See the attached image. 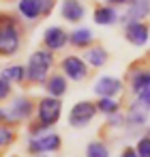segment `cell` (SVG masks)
<instances>
[{
  "instance_id": "obj_15",
  "label": "cell",
  "mask_w": 150,
  "mask_h": 157,
  "mask_svg": "<svg viewBox=\"0 0 150 157\" xmlns=\"http://www.w3.org/2000/svg\"><path fill=\"white\" fill-rule=\"evenodd\" d=\"M146 121H148L146 108H144L139 101H135V103L129 108V112H126V123H131V125H144Z\"/></svg>"
},
{
  "instance_id": "obj_6",
  "label": "cell",
  "mask_w": 150,
  "mask_h": 157,
  "mask_svg": "<svg viewBox=\"0 0 150 157\" xmlns=\"http://www.w3.org/2000/svg\"><path fill=\"white\" fill-rule=\"evenodd\" d=\"M62 71L69 80H75V82H82L86 75H88V65L84 58L79 56H67L62 60Z\"/></svg>"
},
{
  "instance_id": "obj_25",
  "label": "cell",
  "mask_w": 150,
  "mask_h": 157,
  "mask_svg": "<svg viewBox=\"0 0 150 157\" xmlns=\"http://www.w3.org/2000/svg\"><path fill=\"white\" fill-rule=\"evenodd\" d=\"M9 95H11V82H7L0 75V99H7Z\"/></svg>"
},
{
  "instance_id": "obj_18",
  "label": "cell",
  "mask_w": 150,
  "mask_h": 157,
  "mask_svg": "<svg viewBox=\"0 0 150 157\" xmlns=\"http://www.w3.org/2000/svg\"><path fill=\"white\" fill-rule=\"evenodd\" d=\"M2 75L7 82H24L26 80V69L22 67V65H11V67H7V69H2Z\"/></svg>"
},
{
  "instance_id": "obj_11",
  "label": "cell",
  "mask_w": 150,
  "mask_h": 157,
  "mask_svg": "<svg viewBox=\"0 0 150 157\" xmlns=\"http://www.w3.org/2000/svg\"><path fill=\"white\" fill-rule=\"evenodd\" d=\"M60 13H62V17L67 22H82L86 9H84V5L79 0H64L62 7H60Z\"/></svg>"
},
{
  "instance_id": "obj_4",
  "label": "cell",
  "mask_w": 150,
  "mask_h": 157,
  "mask_svg": "<svg viewBox=\"0 0 150 157\" xmlns=\"http://www.w3.org/2000/svg\"><path fill=\"white\" fill-rule=\"evenodd\" d=\"M97 112H99L97 110V103H92V101H79V103H75L71 108L69 123H71V127H86L94 118Z\"/></svg>"
},
{
  "instance_id": "obj_17",
  "label": "cell",
  "mask_w": 150,
  "mask_h": 157,
  "mask_svg": "<svg viewBox=\"0 0 150 157\" xmlns=\"http://www.w3.org/2000/svg\"><path fill=\"white\" fill-rule=\"evenodd\" d=\"M116 20H118V15H116V11H114L109 5L94 9V22H97L99 26H109V24H114Z\"/></svg>"
},
{
  "instance_id": "obj_7",
  "label": "cell",
  "mask_w": 150,
  "mask_h": 157,
  "mask_svg": "<svg viewBox=\"0 0 150 157\" xmlns=\"http://www.w3.org/2000/svg\"><path fill=\"white\" fill-rule=\"evenodd\" d=\"M124 35H126V41L133 45H146L150 37V28L144 22H133V24H126Z\"/></svg>"
},
{
  "instance_id": "obj_24",
  "label": "cell",
  "mask_w": 150,
  "mask_h": 157,
  "mask_svg": "<svg viewBox=\"0 0 150 157\" xmlns=\"http://www.w3.org/2000/svg\"><path fill=\"white\" fill-rule=\"evenodd\" d=\"M135 151H137V155H139V157H150V138H148V136L139 138V140H137Z\"/></svg>"
},
{
  "instance_id": "obj_19",
  "label": "cell",
  "mask_w": 150,
  "mask_h": 157,
  "mask_svg": "<svg viewBox=\"0 0 150 157\" xmlns=\"http://www.w3.org/2000/svg\"><path fill=\"white\" fill-rule=\"evenodd\" d=\"M69 41H71L75 48H86V45L92 43V33H90L88 28H79V30H75L73 35H69Z\"/></svg>"
},
{
  "instance_id": "obj_16",
  "label": "cell",
  "mask_w": 150,
  "mask_h": 157,
  "mask_svg": "<svg viewBox=\"0 0 150 157\" xmlns=\"http://www.w3.org/2000/svg\"><path fill=\"white\" fill-rule=\"evenodd\" d=\"M20 13L26 17V20H37L41 15V5H39V0H20V5H17Z\"/></svg>"
},
{
  "instance_id": "obj_10",
  "label": "cell",
  "mask_w": 150,
  "mask_h": 157,
  "mask_svg": "<svg viewBox=\"0 0 150 157\" xmlns=\"http://www.w3.org/2000/svg\"><path fill=\"white\" fill-rule=\"evenodd\" d=\"M30 114H32V101L28 97H17L7 112V121H24Z\"/></svg>"
},
{
  "instance_id": "obj_30",
  "label": "cell",
  "mask_w": 150,
  "mask_h": 157,
  "mask_svg": "<svg viewBox=\"0 0 150 157\" xmlns=\"http://www.w3.org/2000/svg\"><path fill=\"white\" fill-rule=\"evenodd\" d=\"M7 121V112L5 110H0V123H5Z\"/></svg>"
},
{
  "instance_id": "obj_22",
  "label": "cell",
  "mask_w": 150,
  "mask_h": 157,
  "mask_svg": "<svg viewBox=\"0 0 150 157\" xmlns=\"http://www.w3.org/2000/svg\"><path fill=\"white\" fill-rule=\"evenodd\" d=\"M15 142V129L9 125H0V153L7 151Z\"/></svg>"
},
{
  "instance_id": "obj_26",
  "label": "cell",
  "mask_w": 150,
  "mask_h": 157,
  "mask_svg": "<svg viewBox=\"0 0 150 157\" xmlns=\"http://www.w3.org/2000/svg\"><path fill=\"white\" fill-rule=\"evenodd\" d=\"M122 123H126V116H120L118 112H116V114H109V116H107V125H112V127H120Z\"/></svg>"
},
{
  "instance_id": "obj_33",
  "label": "cell",
  "mask_w": 150,
  "mask_h": 157,
  "mask_svg": "<svg viewBox=\"0 0 150 157\" xmlns=\"http://www.w3.org/2000/svg\"><path fill=\"white\" fill-rule=\"evenodd\" d=\"M146 108H150V103H148V105H146Z\"/></svg>"
},
{
  "instance_id": "obj_14",
  "label": "cell",
  "mask_w": 150,
  "mask_h": 157,
  "mask_svg": "<svg viewBox=\"0 0 150 157\" xmlns=\"http://www.w3.org/2000/svg\"><path fill=\"white\" fill-rule=\"evenodd\" d=\"M131 86H133V93L139 95L144 90L150 88V69H139L133 73V80H131Z\"/></svg>"
},
{
  "instance_id": "obj_8",
  "label": "cell",
  "mask_w": 150,
  "mask_h": 157,
  "mask_svg": "<svg viewBox=\"0 0 150 157\" xmlns=\"http://www.w3.org/2000/svg\"><path fill=\"white\" fill-rule=\"evenodd\" d=\"M69 41V35L60 28V26H49L43 33V43L47 50H62Z\"/></svg>"
},
{
  "instance_id": "obj_5",
  "label": "cell",
  "mask_w": 150,
  "mask_h": 157,
  "mask_svg": "<svg viewBox=\"0 0 150 157\" xmlns=\"http://www.w3.org/2000/svg\"><path fill=\"white\" fill-rule=\"evenodd\" d=\"M56 148H60V136L58 133H41V136L30 138V142H28V151L39 153V155L56 151Z\"/></svg>"
},
{
  "instance_id": "obj_29",
  "label": "cell",
  "mask_w": 150,
  "mask_h": 157,
  "mask_svg": "<svg viewBox=\"0 0 150 157\" xmlns=\"http://www.w3.org/2000/svg\"><path fill=\"white\" fill-rule=\"evenodd\" d=\"M107 2H109V5H124L126 0H107Z\"/></svg>"
},
{
  "instance_id": "obj_31",
  "label": "cell",
  "mask_w": 150,
  "mask_h": 157,
  "mask_svg": "<svg viewBox=\"0 0 150 157\" xmlns=\"http://www.w3.org/2000/svg\"><path fill=\"white\" fill-rule=\"evenodd\" d=\"M148 138H150V129H148Z\"/></svg>"
},
{
  "instance_id": "obj_13",
  "label": "cell",
  "mask_w": 150,
  "mask_h": 157,
  "mask_svg": "<svg viewBox=\"0 0 150 157\" xmlns=\"http://www.w3.org/2000/svg\"><path fill=\"white\" fill-rule=\"evenodd\" d=\"M45 88H47L49 97H56V99H60V97L67 93V78H64V75H58V73H54V75H49V78H47V84H45Z\"/></svg>"
},
{
  "instance_id": "obj_23",
  "label": "cell",
  "mask_w": 150,
  "mask_h": 157,
  "mask_svg": "<svg viewBox=\"0 0 150 157\" xmlns=\"http://www.w3.org/2000/svg\"><path fill=\"white\" fill-rule=\"evenodd\" d=\"M86 157H109V148L103 142H90L86 146Z\"/></svg>"
},
{
  "instance_id": "obj_2",
  "label": "cell",
  "mask_w": 150,
  "mask_h": 157,
  "mask_svg": "<svg viewBox=\"0 0 150 157\" xmlns=\"http://www.w3.org/2000/svg\"><path fill=\"white\" fill-rule=\"evenodd\" d=\"M54 63V56L49 50H39L30 56L28 60V67H26V78L30 82H45L47 80V73H49V67Z\"/></svg>"
},
{
  "instance_id": "obj_27",
  "label": "cell",
  "mask_w": 150,
  "mask_h": 157,
  "mask_svg": "<svg viewBox=\"0 0 150 157\" xmlns=\"http://www.w3.org/2000/svg\"><path fill=\"white\" fill-rule=\"evenodd\" d=\"M54 2H56V0H39V5H41V15H49L52 9H54Z\"/></svg>"
},
{
  "instance_id": "obj_32",
  "label": "cell",
  "mask_w": 150,
  "mask_h": 157,
  "mask_svg": "<svg viewBox=\"0 0 150 157\" xmlns=\"http://www.w3.org/2000/svg\"><path fill=\"white\" fill-rule=\"evenodd\" d=\"M39 157H45V155H39Z\"/></svg>"
},
{
  "instance_id": "obj_28",
  "label": "cell",
  "mask_w": 150,
  "mask_h": 157,
  "mask_svg": "<svg viewBox=\"0 0 150 157\" xmlns=\"http://www.w3.org/2000/svg\"><path fill=\"white\" fill-rule=\"evenodd\" d=\"M120 157H139V155H137V151H135V148L126 146V148H124V151L120 153Z\"/></svg>"
},
{
  "instance_id": "obj_1",
  "label": "cell",
  "mask_w": 150,
  "mask_h": 157,
  "mask_svg": "<svg viewBox=\"0 0 150 157\" xmlns=\"http://www.w3.org/2000/svg\"><path fill=\"white\" fill-rule=\"evenodd\" d=\"M22 45V33L13 15H0V56H13Z\"/></svg>"
},
{
  "instance_id": "obj_12",
  "label": "cell",
  "mask_w": 150,
  "mask_h": 157,
  "mask_svg": "<svg viewBox=\"0 0 150 157\" xmlns=\"http://www.w3.org/2000/svg\"><path fill=\"white\" fill-rule=\"evenodd\" d=\"M148 13H150V0H135V2H131L129 13L124 15V24L139 22V20H144Z\"/></svg>"
},
{
  "instance_id": "obj_9",
  "label": "cell",
  "mask_w": 150,
  "mask_h": 157,
  "mask_svg": "<svg viewBox=\"0 0 150 157\" xmlns=\"http://www.w3.org/2000/svg\"><path fill=\"white\" fill-rule=\"evenodd\" d=\"M120 90H122V82H120L118 78H112V75H103V78H99L97 84H94V93H97L99 97H114V95H118Z\"/></svg>"
},
{
  "instance_id": "obj_21",
  "label": "cell",
  "mask_w": 150,
  "mask_h": 157,
  "mask_svg": "<svg viewBox=\"0 0 150 157\" xmlns=\"http://www.w3.org/2000/svg\"><path fill=\"white\" fill-rule=\"evenodd\" d=\"M97 110L109 116V114H116V112L120 110V103H118L114 97H101V99L97 101Z\"/></svg>"
},
{
  "instance_id": "obj_3",
  "label": "cell",
  "mask_w": 150,
  "mask_h": 157,
  "mask_svg": "<svg viewBox=\"0 0 150 157\" xmlns=\"http://www.w3.org/2000/svg\"><path fill=\"white\" fill-rule=\"evenodd\" d=\"M37 114H39V123L45 127H52L58 123L60 114H62V103L56 97H43L37 105Z\"/></svg>"
},
{
  "instance_id": "obj_20",
  "label": "cell",
  "mask_w": 150,
  "mask_h": 157,
  "mask_svg": "<svg viewBox=\"0 0 150 157\" xmlns=\"http://www.w3.org/2000/svg\"><path fill=\"white\" fill-rule=\"evenodd\" d=\"M86 63L92 65V67H103L107 63V52L103 48H92L86 52Z\"/></svg>"
}]
</instances>
